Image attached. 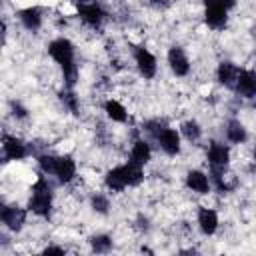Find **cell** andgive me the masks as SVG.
I'll list each match as a JSON object with an SVG mask.
<instances>
[{"instance_id":"cell-7","label":"cell","mask_w":256,"mask_h":256,"mask_svg":"<svg viewBox=\"0 0 256 256\" xmlns=\"http://www.w3.org/2000/svg\"><path fill=\"white\" fill-rule=\"evenodd\" d=\"M0 220L8 230L18 232V230H22V226L26 222V210L20 208L18 204H4L0 210Z\"/></svg>"},{"instance_id":"cell-25","label":"cell","mask_w":256,"mask_h":256,"mask_svg":"<svg viewBox=\"0 0 256 256\" xmlns=\"http://www.w3.org/2000/svg\"><path fill=\"white\" fill-rule=\"evenodd\" d=\"M62 102H64V106L72 112V114H78V96L68 88L66 92H62Z\"/></svg>"},{"instance_id":"cell-11","label":"cell","mask_w":256,"mask_h":256,"mask_svg":"<svg viewBox=\"0 0 256 256\" xmlns=\"http://www.w3.org/2000/svg\"><path fill=\"white\" fill-rule=\"evenodd\" d=\"M76 162L72 156L68 154H62V156H56V166H54V174L56 180L60 184H70L74 178H76Z\"/></svg>"},{"instance_id":"cell-4","label":"cell","mask_w":256,"mask_h":256,"mask_svg":"<svg viewBox=\"0 0 256 256\" xmlns=\"http://www.w3.org/2000/svg\"><path fill=\"white\" fill-rule=\"evenodd\" d=\"M146 130L152 132V136H154L158 148H160L164 154H168V156L180 154V132H178V130H174V128H170V126H162V124H158V122H150Z\"/></svg>"},{"instance_id":"cell-21","label":"cell","mask_w":256,"mask_h":256,"mask_svg":"<svg viewBox=\"0 0 256 256\" xmlns=\"http://www.w3.org/2000/svg\"><path fill=\"white\" fill-rule=\"evenodd\" d=\"M180 130H182V136L188 142H198L202 138V128H200V124L196 120H186Z\"/></svg>"},{"instance_id":"cell-28","label":"cell","mask_w":256,"mask_h":256,"mask_svg":"<svg viewBox=\"0 0 256 256\" xmlns=\"http://www.w3.org/2000/svg\"><path fill=\"white\" fill-rule=\"evenodd\" d=\"M12 108H14V116H16V118H26V110H24L20 104H14Z\"/></svg>"},{"instance_id":"cell-6","label":"cell","mask_w":256,"mask_h":256,"mask_svg":"<svg viewBox=\"0 0 256 256\" xmlns=\"http://www.w3.org/2000/svg\"><path fill=\"white\" fill-rule=\"evenodd\" d=\"M134 64H136L140 76L146 78V80L154 78L156 72H158V60H156V56L148 48H144V46H138L134 50Z\"/></svg>"},{"instance_id":"cell-16","label":"cell","mask_w":256,"mask_h":256,"mask_svg":"<svg viewBox=\"0 0 256 256\" xmlns=\"http://www.w3.org/2000/svg\"><path fill=\"white\" fill-rule=\"evenodd\" d=\"M18 20H20V24H22L26 30L36 32V30L42 26L44 16H42V10H40L38 6H28V8H24V10L18 12Z\"/></svg>"},{"instance_id":"cell-17","label":"cell","mask_w":256,"mask_h":256,"mask_svg":"<svg viewBox=\"0 0 256 256\" xmlns=\"http://www.w3.org/2000/svg\"><path fill=\"white\" fill-rule=\"evenodd\" d=\"M238 72H240V68L236 64H232V62H220L218 64V70H216V78H218V82L222 86L234 88L236 78H238Z\"/></svg>"},{"instance_id":"cell-8","label":"cell","mask_w":256,"mask_h":256,"mask_svg":"<svg viewBox=\"0 0 256 256\" xmlns=\"http://www.w3.org/2000/svg\"><path fill=\"white\" fill-rule=\"evenodd\" d=\"M204 6H206L204 8V22L208 24V28L222 30L228 22V12L230 10H226L224 6L216 4V2H208V0H204Z\"/></svg>"},{"instance_id":"cell-3","label":"cell","mask_w":256,"mask_h":256,"mask_svg":"<svg viewBox=\"0 0 256 256\" xmlns=\"http://www.w3.org/2000/svg\"><path fill=\"white\" fill-rule=\"evenodd\" d=\"M52 200H54L52 186L48 184V180L44 176H40L32 184V194H30V200H28V210L34 212L36 216H48L50 210H52Z\"/></svg>"},{"instance_id":"cell-14","label":"cell","mask_w":256,"mask_h":256,"mask_svg":"<svg viewBox=\"0 0 256 256\" xmlns=\"http://www.w3.org/2000/svg\"><path fill=\"white\" fill-rule=\"evenodd\" d=\"M210 176L202 170H190L186 174V188L196 194H208L210 192Z\"/></svg>"},{"instance_id":"cell-23","label":"cell","mask_w":256,"mask_h":256,"mask_svg":"<svg viewBox=\"0 0 256 256\" xmlns=\"http://www.w3.org/2000/svg\"><path fill=\"white\" fill-rule=\"evenodd\" d=\"M36 162H38V168H40L42 174H46V176L54 174V166H56V156L54 154H40L36 158Z\"/></svg>"},{"instance_id":"cell-27","label":"cell","mask_w":256,"mask_h":256,"mask_svg":"<svg viewBox=\"0 0 256 256\" xmlns=\"http://www.w3.org/2000/svg\"><path fill=\"white\" fill-rule=\"evenodd\" d=\"M44 254H64V248H60V246H46Z\"/></svg>"},{"instance_id":"cell-10","label":"cell","mask_w":256,"mask_h":256,"mask_svg":"<svg viewBox=\"0 0 256 256\" xmlns=\"http://www.w3.org/2000/svg\"><path fill=\"white\" fill-rule=\"evenodd\" d=\"M166 60H168V66H170L174 76H180V78L188 76V72H190V58L186 56V52L180 46H172L168 50Z\"/></svg>"},{"instance_id":"cell-24","label":"cell","mask_w":256,"mask_h":256,"mask_svg":"<svg viewBox=\"0 0 256 256\" xmlns=\"http://www.w3.org/2000/svg\"><path fill=\"white\" fill-rule=\"evenodd\" d=\"M90 204H92V208L98 214H108V210H110V200L104 194H94L92 200H90Z\"/></svg>"},{"instance_id":"cell-5","label":"cell","mask_w":256,"mask_h":256,"mask_svg":"<svg viewBox=\"0 0 256 256\" xmlns=\"http://www.w3.org/2000/svg\"><path fill=\"white\" fill-rule=\"evenodd\" d=\"M78 16L88 28H100L106 22V10L98 2H82V4H78Z\"/></svg>"},{"instance_id":"cell-26","label":"cell","mask_w":256,"mask_h":256,"mask_svg":"<svg viewBox=\"0 0 256 256\" xmlns=\"http://www.w3.org/2000/svg\"><path fill=\"white\" fill-rule=\"evenodd\" d=\"M208 2H216V4L224 6L226 10H232V8L236 6V0H208Z\"/></svg>"},{"instance_id":"cell-19","label":"cell","mask_w":256,"mask_h":256,"mask_svg":"<svg viewBox=\"0 0 256 256\" xmlns=\"http://www.w3.org/2000/svg\"><path fill=\"white\" fill-rule=\"evenodd\" d=\"M104 112H106V116L112 120V122H118V124H124L126 120H128V110H126V106L122 104V102H118V100H106L104 102Z\"/></svg>"},{"instance_id":"cell-29","label":"cell","mask_w":256,"mask_h":256,"mask_svg":"<svg viewBox=\"0 0 256 256\" xmlns=\"http://www.w3.org/2000/svg\"><path fill=\"white\" fill-rule=\"evenodd\" d=\"M152 4H154L156 8H166V6H168V0H152Z\"/></svg>"},{"instance_id":"cell-18","label":"cell","mask_w":256,"mask_h":256,"mask_svg":"<svg viewBox=\"0 0 256 256\" xmlns=\"http://www.w3.org/2000/svg\"><path fill=\"white\" fill-rule=\"evenodd\" d=\"M150 158H152V148H150V144H148L146 140L138 138V140L132 144V148H130V162H134V164H138V166H144V164L150 162Z\"/></svg>"},{"instance_id":"cell-20","label":"cell","mask_w":256,"mask_h":256,"mask_svg":"<svg viewBox=\"0 0 256 256\" xmlns=\"http://www.w3.org/2000/svg\"><path fill=\"white\" fill-rule=\"evenodd\" d=\"M226 140L232 144H244L248 140V132L240 120H230L226 124Z\"/></svg>"},{"instance_id":"cell-22","label":"cell","mask_w":256,"mask_h":256,"mask_svg":"<svg viewBox=\"0 0 256 256\" xmlns=\"http://www.w3.org/2000/svg\"><path fill=\"white\" fill-rule=\"evenodd\" d=\"M90 246H92V250H94V252H100V254L110 252V250H112V238H110V236H106V234L92 236V238H90Z\"/></svg>"},{"instance_id":"cell-15","label":"cell","mask_w":256,"mask_h":256,"mask_svg":"<svg viewBox=\"0 0 256 256\" xmlns=\"http://www.w3.org/2000/svg\"><path fill=\"white\" fill-rule=\"evenodd\" d=\"M218 224H220V220H218V212L216 210L206 208V206H202L198 210V228H200L202 234L212 236L218 230Z\"/></svg>"},{"instance_id":"cell-13","label":"cell","mask_w":256,"mask_h":256,"mask_svg":"<svg viewBox=\"0 0 256 256\" xmlns=\"http://www.w3.org/2000/svg\"><path fill=\"white\" fill-rule=\"evenodd\" d=\"M2 150H4V156H6L8 160H22V158L28 156L26 144H24L20 138L8 136V134H6L4 140H2Z\"/></svg>"},{"instance_id":"cell-12","label":"cell","mask_w":256,"mask_h":256,"mask_svg":"<svg viewBox=\"0 0 256 256\" xmlns=\"http://www.w3.org/2000/svg\"><path fill=\"white\" fill-rule=\"evenodd\" d=\"M234 90L242 98H256V72L248 68H240Z\"/></svg>"},{"instance_id":"cell-30","label":"cell","mask_w":256,"mask_h":256,"mask_svg":"<svg viewBox=\"0 0 256 256\" xmlns=\"http://www.w3.org/2000/svg\"><path fill=\"white\" fill-rule=\"evenodd\" d=\"M78 2L82 4V2H96V0H78Z\"/></svg>"},{"instance_id":"cell-1","label":"cell","mask_w":256,"mask_h":256,"mask_svg":"<svg viewBox=\"0 0 256 256\" xmlns=\"http://www.w3.org/2000/svg\"><path fill=\"white\" fill-rule=\"evenodd\" d=\"M48 56L62 68L66 88H72L78 78V66H76V52L74 44L68 38H56L48 44Z\"/></svg>"},{"instance_id":"cell-9","label":"cell","mask_w":256,"mask_h":256,"mask_svg":"<svg viewBox=\"0 0 256 256\" xmlns=\"http://www.w3.org/2000/svg\"><path fill=\"white\" fill-rule=\"evenodd\" d=\"M206 160H208V164H210L212 170H224L228 166V162H230V148H228V144L212 142L208 146Z\"/></svg>"},{"instance_id":"cell-2","label":"cell","mask_w":256,"mask_h":256,"mask_svg":"<svg viewBox=\"0 0 256 256\" xmlns=\"http://www.w3.org/2000/svg\"><path fill=\"white\" fill-rule=\"evenodd\" d=\"M142 180H144V166H138L130 160L126 164L110 168L104 176V184L110 192H122L126 188H134Z\"/></svg>"}]
</instances>
